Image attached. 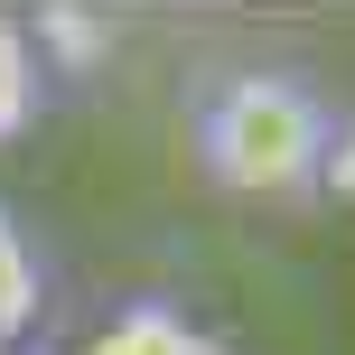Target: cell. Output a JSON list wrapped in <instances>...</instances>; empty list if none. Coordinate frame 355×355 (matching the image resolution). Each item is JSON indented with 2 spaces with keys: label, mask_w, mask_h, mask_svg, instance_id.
Listing matches in <instances>:
<instances>
[{
  "label": "cell",
  "mask_w": 355,
  "mask_h": 355,
  "mask_svg": "<svg viewBox=\"0 0 355 355\" xmlns=\"http://www.w3.org/2000/svg\"><path fill=\"white\" fill-rule=\"evenodd\" d=\"M47 318V252H37L28 215L0 196V355H19Z\"/></svg>",
  "instance_id": "cell-2"
},
{
  "label": "cell",
  "mask_w": 355,
  "mask_h": 355,
  "mask_svg": "<svg viewBox=\"0 0 355 355\" xmlns=\"http://www.w3.org/2000/svg\"><path fill=\"white\" fill-rule=\"evenodd\" d=\"M47 47H37V28L19 10H0V150L10 141H28L37 131V112H47Z\"/></svg>",
  "instance_id": "cell-4"
},
{
  "label": "cell",
  "mask_w": 355,
  "mask_h": 355,
  "mask_svg": "<svg viewBox=\"0 0 355 355\" xmlns=\"http://www.w3.org/2000/svg\"><path fill=\"white\" fill-rule=\"evenodd\" d=\"M187 150L206 168V187L252 196V206H300V196L337 187L346 159V122L327 103V85L309 66H225L196 85L187 103Z\"/></svg>",
  "instance_id": "cell-1"
},
{
  "label": "cell",
  "mask_w": 355,
  "mask_h": 355,
  "mask_svg": "<svg viewBox=\"0 0 355 355\" xmlns=\"http://www.w3.org/2000/svg\"><path fill=\"white\" fill-rule=\"evenodd\" d=\"M85 355H225V337H206V327H196L187 309H168V300H131V309H112L85 337Z\"/></svg>",
  "instance_id": "cell-3"
}]
</instances>
